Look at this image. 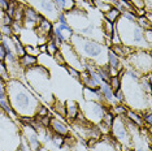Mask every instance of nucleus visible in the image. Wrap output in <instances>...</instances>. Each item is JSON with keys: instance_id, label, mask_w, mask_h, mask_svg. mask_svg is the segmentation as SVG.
<instances>
[{"instance_id": "f257e3e1", "label": "nucleus", "mask_w": 152, "mask_h": 151, "mask_svg": "<svg viewBox=\"0 0 152 151\" xmlns=\"http://www.w3.org/2000/svg\"><path fill=\"white\" fill-rule=\"evenodd\" d=\"M7 99L13 109V112L20 119H34L40 104L39 98H37L29 86H25L20 80H9L5 82Z\"/></svg>"}, {"instance_id": "f03ea898", "label": "nucleus", "mask_w": 152, "mask_h": 151, "mask_svg": "<svg viewBox=\"0 0 152 151\" xmlns=\"http://www.w3.org/2000/svg\"><path fill=\"white\" fill-rule=\"evenodd\" d=\"M69 43L73 46V48L77 51L82 60L91 61L95 67L107 65V55H108L109 48L104 43L90 39V38H85L75 33L70 37Z\"/></svg>"}, {"instance_id": "7ed1b4c3", "label": "nucleus", "mask_w": 152, "mask_h": 151, "mask_svg": "<svg viewBox=\"0 0 152 151\" xmlns=\"http://www.w3.org/2000/svg\"><path fill=\"white\" fill-rule=\"evenodd\" d=\"M116 29L118 33L121 44L129 47L131 50H147L151 51V46H148L144 40V30L137 22L127 21L124 17H120L116 22Z\"/></svg>"}, {"instance_id": "20e7f679", "label": "nucleus", "mask_w": 152, "mask_h": 151, "mask_svg": "<svg viewBox=\"0 0 152 151\" xmlns=\"http://www.w3.org/2000/svg\"><path fill=\"white\" fill-rule=\"evenodd\" d=\"M23 77H26L29 85L34 89L37 95L46 97V92L48 91V81H50V72L47 68L42 65H35L31 69L25 70Z\"/></svg>"}, {"instance_id": "39448f33", "label": "nucleus", "mask_w": 152, "mask_h": 151, "mask_svg": "<svg viewBox=\"0 0 152 151\" xmlns=\"http://www.w3.org/2000/svg\"><path fill=\"white\" fill-rule=\"evenodd\" d=\"M129 64L131 69H134L140 76H146L152 70V57L151 51L147 50H133L126 59H124Z\"/></svg>"}, {"instance_id": "423d86ee", "label": "nucleus", "mask_w": 152, "mask_h": 151, "mask_svg": "<svg viewBox=\"0 0 152 151\" xmlns=\"http://www.w3.org/2000/svg\"><path fill=\"white\" fill-rule=\"evenodd\" d=\"M109 136L116 141L121 147H133L131 143V136L129 132V128L126 125V117L125 115L115 116L110 125Z\"/></svg>"}, {"instance_id": "0eeeda50", "label": "nucleus", "mask_w": 152, "mask_h": 151, "mask_svg": "<svg viewBox=\"0 0 152 151\" xmlns=\"http://www.w3.org/2000/svg\"><path fill=\"white\" fill-rule=\"evenodd\" d=\"M79 108H81V112L85 116L86 121L91 122L94 125H98L102 121L104 113L108 111L105 104H103L100 102H86L85 100L83 104L79 106Z\"/></svg>"}, {"instance_id": "6e6552de", "label": "nucleus", "mask_w": 152, "mask_h": 151, "mask_svg": "<svg viewBox=\"0 0 152 151\" xmlns=\"http://www.w3.org/2000/svg\"><path fill=\"white\" fill-rule=\"evenodd\" d=\"M25 3L26 5L31 7L38 13H40L48 21H51L52 23L56 22L57 16L60 12L57 11L53 0H25Z\"/></svg>"}, {"instance_id": "1a4fd4ad", "label": "nucleus", "mask_w": 152, "mask_h": 151, "mask_svg": "<svg viewBox=\"0 0 152 151\" xmlns=\"http://www.w3.org/2000/svg\"><path fill=\"white\" fill-rule=\"evenodd\" d=\"M60 52L63 55L64 60H65V64L69 65V67L74 68V69H77L79 72L85 70V64H83V60L81 59V56L77 54V51L73 48V46H72L69 42H65L61 44L60 48Z\"/></svg>"}, {"instance_id": "9d476101", "label": "nucleus", "mask_w": 152, "mask_h": 151, "mask_svg": "<svg viewBox=\"0 0 152 151\" xmlns=\"http://www.w3.org/2000/svg\"><path fill=\"white\" fill-rule=\"evenodd\" d=\"M22 136L25 142L27 143V146L30 147L31 151H38V149L42 145V141H40L39 133L33 128L30 124H23L22 125Z\"/></svg>"}, {"instance_id": "9b49d317", "label": "nucleus", "mask_w": 152, "mask_h": 151, "mask_svg": "<svg viewBox=\"0 0 152 151\" xmlns=\"http://www.w3.org/2000/svg\"><path fill=\"white\" fill-rule=\"evenodd\" d=\"M90 150L91 151H121V146L108 134V136H102L100 139L95 141L94 145L90 146Z\"/></svg>"}, {"instance_id": "f8f14e48", "label": "nucleus", "mask_w": 152, "mask_h": 151, "mask_svg": "<svg viewBox=\"0 0 152 151\" xmlns=\"http://www.w3.org/2000/svg\"><path fill=\"white\" fill-rule=\"evenodd\" d=\"M44 17L38 13L35 9H33L31 7L25 5V11H23V20H22V26L23 29H35Z\"/></svg>"}, {"instance_id": "ddd939ff", "label": "nucleus", "mask_w": 152, "mask_h": 151, "mask_svg": "<svg viewBox=\"0 0 152 151\" xmlns=\"http://www.w3.org/2000/svg\"><path fill=\"white\" fill-rule=\"evenodd\" d=\"M48 129L53 133V134H58L65 137L66 134H69V128L68 125L65 124L64 121H61L60 119L57 117H50V124H48Z\"/></svg>"}, {"instance_id": "4468645a", "label": "nucleus", "mask_w": 152, "mask_h": 151, "mask_svg": "<svg viewBox=\"0 0 152 151\" xmlns=\"http://www.w3.org/2000/svg\"><path fill=\"white\" fill-rule=\"evenodd\" d=\"M79 112H81V108H79V104L75 100H68L65 103V117L69 122L75 121Z\"/></svg>"}, {"instance_id": "2eb2a0df", "label": "nucleus", "mask_w": 152, "mask_h": 151, "mask_svg": "<svg viewBox=\"0 0 152 151\" xmlns=\"http://www.w3.org/2000/svg\"><path fill=\"white\" fill-rule=\"evenodd\" d=\"M82 94H83V98H85L86 102H100V103H103V104H105L104 100H103L102 94H100V91H99V89L98 90H92V89L83 87Z\"/></svg>"}, {"instance_id": "dca6fc26", "label": "nucleus", "mask_w": 152, "mask_h": 151, "mask_svg": "<svg viewBox=\"0 0 152 151\" xmlns=\"http://www.w3.org/2000/svg\"><path fill=\"white\" fill-rule=\"evenodd\" d=\"M53 1L57 11L61 13H66L77 7V1L75 0H53Z\"/></svg>"}, {"instance_id": "f3484780", "label": "nucleus", "mask_w": 152, "mask_h": 151, "mask_svg": "<svg viewBox=\"0 0 152 151\" xmlns=\"http://www.w3.org/2000/svg\"><path fill=\"white\" fill-rule=\"evenodd\" d=\"M18 61H20V65H21V68L23 70L31 69V68H34L35 65H38V57L31 56V55H27V54H25L22 57H20Z\"/></svg>"}, {"instance_id": "a211bd4d", "label": "nucleus", "mask_w": 152, "mask_h": 151, "mask_svg": "<svg viewBox=\"0 0 152 151\" xmlns=\"http://www.w3.org/2000/svg\"><path fill=\"white\" fill-rule=\"evenodd\" d=\"M125 116L133 122V124H135L137 126H139V128H144V121H143V119H142V115L139 112L133 111V109H127Z\"/></svg>"}, {"instance_id": "6ab92c4d", "label": "nucleus", "mask_w": 152, "mask_h": 151, "mask_svg": "<svg viewBox=\"0 0 152 151\" xmlns=\"http://www.w3.org/2000/svg\"><path fill=\"white\" fill-rule=\"evenodd\" d=\"M12 42H13V51H15V54L17 55V57H22L23 55H25V46H23V43L21 42V39H20L18 37L13 35L12 37Z\"/></svg>"}, {"instance_id": "aec40b11", "label": "nucleus", "mask_w": 152, "mask_h": 151, "mask_svg": "<svg viewBox=\"0 0 152 151\" xmlns=\"http://www.w3.org/2000/svg\"><path fill=\"white\" fill-rule=\"evenodd\" d=\"M103 17H104L105 21H108L110 23H116L117 20L121 17V12L118 11V9H116L115 7H112V8H110L108 12L103 13Z\"/></svg>"}, {"instance_id": "412c9836", "label": "nucleus", "mask_w": 152, "mask_h": 151, "mask_svg": "<svg viewBox=\"0 0 152 151\" xmlns=\"http://www.w3.org/2000/svg\"><path fill=\"white\" fill-rule=\"evenodd\" d=\"M23 11H25V4H21V3H18L17 7H16L15 15H13V21L22 22V20H23Z\"/></svg>"}, {"instance_id": "4be33fe9", "label": "nucleus", "mask_w": 152, "mask_h": 151, "mask_svg": "<svg viewBox=\"0 0 152 151\" xmlns=\"http://www.w3.org/2000/svg\"><path fill=\"white\" fill-rule=\"evenodd\" d=\"M52 107H53V111L56 112L58 116L65 117V103H63V102L58 100V99H56V100L52 103Z\"/></svg>"}, {"instance_id": "5701e85b", "label": "nucleus", "mask_w": 152, "mask_h": 151, "mask_svg": "<svg viewBox=\"0 0 152 151\" xmlns=\"http://www.w3.org/2000/svg\"><path fill=\"white\" fill-rule=\"evenodd\" d=\"M110 112H112L115 116L126 115V112H127V107H126L125 104H122V103H118V104L112 106V109H110Z\"/></svg>"}, {"instance_id": "b1692460", "label": "nucleus", "mask_w": 152, "mask_h": 151, "mask_svg": "<svg viewBox=\"0 0 152 151\" xmlns=\"http://www.w3.org/2000/svg\"><path fill=\"white\" fill-rule=\"evenodd\" d=\"M109 86L110 89L113 90V92L117 91V90H120L121 89V78L118 77V76H112V77L109 78Z\"/></svg>"}, {"instance_id": "393cba45", "label": "nucleus", "mask_w": 152, "mask_h": 151, "mask_svg": "<svg viewBox=\"0 0 152 151\" xmlns=\"http://www.w3.org/2000/svg\"><path fill=\"white\" fill-rule=\"evenodd\" d=\"M138 25H139L143 30L146 29H152V22H150L144 16H140V17H137V21H135Z\"/></svg>"}, {"instance_id": "a878e982", "label": "nucleus", "mask_w": 152, "mask_h": 151, "mask_svg": "<svg viewBox=\"0 0 152 151\" xmlns=\"http://www.w3.org/2000/svg\"><path fill=\"white\" fill-rule=\"evenodd\" d=\"M0 78H1L4 82H8L9 80H11L9 73H8V69H7L4 61H0Z\"/></svg>"}, {"instance_id": "bb28decb", "label": "nucleus", "mask_w": 152, "mask_h": 151, "mask_svg": "<svg viewBox=\"0 0 152 151\" xmlns=\"http://www.w3.org/2000/svg\"><path fill=\"white\" fill-rule=\"evenodd\" d=\"M92 5H95L96 8L99 9L102 13H105V12H108L110 8H112V5L109 4V3H102V1H94L92 3Z\"/></svg>"}, {"instance_id": "cd10ccee", "label": "nucleus", "mask_w": 152, "mask_h": 151, "mask_svg": "<svg viewBox=\"0 0 152 151\" xmlns=\"http://www.w3.org/2000/svg\"><path fill=\"white\" fill-rule=\"evenodd\" d=\"M51 142H52L56 147H58V149H60V147L64 146V142H65V141H64V137H63V136L52 134V136H51Z\"/></svg>"}, {"instance_id": "c85d7f7f", "label": "nucleus", "mask_w": 152, "mask_h": 151, "mask_svg": "<svg viewBox=\"0 0 152 151\" xmlns=\"http://www.w3.org/2000/svg\"><path fill=\"white\" fill-rule=\"evenodd\" d=\"M11 27H12L13 35L18 37V35H21V34H22V29H23V26H22V22H17V21H13V23L11 25Z\"/></svg>"}, {"instance_id": "c756f323", "label": "nucleus", "mask_w": 152, "mask_h": 151, "mask_svg": "<svg viewBox=\"0 0 152 151\" xmlns=\"http://www.w3.org/2000/svg\"><path fill=\"white\" fill-rule=\"evenodd\" d=\"M25 52L27 55H31V56H35V57H38V55H40L38 47L37 46H31V44H26L25 46Z\"/></svg>"}, {"instance_id": "7c9ffc66", "label": "nucleus", "mask_w": 152, "mask_h": 151, "mask_svg": "<svg viewBox=\"0 0 152 151\" xmlns=\"http://www.w3.org/2000/svg\"><path fill=\"white\" fill-rule=\"evenodd\" d=\"M0 33H1L3 37H13V32H12V27L9 25H0Z\"/></svg>"}, {"instance_id": "2f4dec72", "label": "nucleus", "mask_w": 152, "mask_h": 151, "mask_svg": "<svg viewBox=\"0 0 152 151\" xmlns=\"http://www.w3.org/2000/svg\"><path fill=\"white\" fill-rule=\"evenodd\" d=\"M64 68H65V69H66L68 73L70 74V77H72V78H74V80L79 81V70L74 69V68H72V67H69V65H66V64L64 65Z\"/></svg>"}, {"instance_id": "473e14b6", "label": "nucleus", "mask_w": 152, "mask_h": 151, "mask_svg": "<svg viewBox=\"0 0 152 151\" xmlns=\"http://www.w3.org/2000/svg\"><path fill=\"white\" fill-rule=\"evenodd\" d=\"M46 44H47V52H48V55H51V56H53V55L58 51V47L52 42V40H48Z\"/></svg>"}, {"instance_id": "72a5a7b5", "label": "nucleus", "mask_w": 152, "mask_h": 151, "mask_svg": "<svg viewBox=\"0 0 152 151\" xmlns=\"http://www.w3.org/2000/svg\"><path fill=\"white\" fill-rule=\"evenodd\" d=\"M129 3L131 4L134 9H143L146 8V4H144V0H129Z\"/></svg>"}, {"instance_id": "f704fd0d", "label": "nucleus", "mask_w": 152, "mask_h": 151, "mask_svg": "<svg viewBox=\"0 0 152 151\" xmlns=\"http://www.w3.org/2000/svg\"><path fill=\"white\" fill-rule=\"evenodd\" d=\"M7 99V87H5V82L0 78V100Z\"/></svg>"}, {"instance_id": "c9c22d12", "label": "nucleus", "mask_w": 152, "mask_h": 151, "mask_svg": "<svg viewBox=\"0 0 152 151\" xmlns=\"http://www.w3.org/2000/svg\"><path fill=\"white\" fill-rule=\"evenodd\" d=\"M143 37H144V40L147 42L148 46L152 44V29H146L143 32Z\"/></svg>"}, {"instance_id": "e433bc0d", "label": "nucleus", "mask_w": 152, "mask_h": 151, "mask_svg": "<svg viewBox=\"0 0 152 151\" xmlns=\"http://www.w3.org/2000/svg\"><path fill=\"white\" fill-rule=\"evenodd\" d=\"M53 59H55V61H56L57 64H60V65H65V60H64V57H63V55H61V52H60V50L57 51L56 54L53 55Z\"/></svg>"}, {"instance_id": "4c0bfd02", "label": "nucleus", "mask_w": 152, "mask_h": 151, "mask_svg": "<svg viewBox=\"0 0 152 151\" xmlns=\"http://www.w3.org/2000/svg\"><path fill=\"white\" fill-rule=\"evenodd\" d=\"M8 4H9V0H0V9L3 12H5L7 8H8Z\"/></svg>"}, {"instance_id": "58836bf2", "label": "nucleus", "mask_w": 152, "mask_h": 151, "mask_svg": "<svg viewBox=\"0 0 152 151\" xmlns=\"http://www.w3.org/2000/svg\"><path fill=\"white\" fill-rule=\"evenodd\" d=\"M5 59V48L1 43H0V61H4Z\"/></svg>"}, {"instance_id": "ea45409f", "label": "nucleus", "mask_w": 152, "mask_h": 151, "mask_svg": "<svg viewBox=\"0 0 152 151\" xmlns=\"http://www.w3.org/2000/svg\"><path fill=\"white\" fill-rule=\"evenodd\" d=\"M121 151H135V150H134L133 147H122Z\"/></svg>"}, {"instance_id": "a19ab883", "label": "nucleus", "mask_w": 152, "mask_h": 151, "mask_svg": "<svg viewBox=\"0 0 152 151\" xmlns=\"http://www.w3.org/2000/svg\"><path fill=\"white\" fill-rule=\"evenodd\" d=\"M38 151H48V150L46 149V147H42V146H40L39 149H38Z\"/></svg>"}, {"instance_id": "79ce46f5", "label": "nucleus", "mask_w": 152, "mask_h": 151, "mask_svg": "<svg viewBox=\"0 0 152 151\" xmlns=\"http://www.w3.org/2000/svg\"><path fill=\"white\" fill-rule=\"evenodd\" d=\"M17 3H21V4H25V0H15Z\"/></svg>"}, {"instance_id": "37998d69", "label": "nucleus", "mask_w": 152, "mask_h": 151, "mask_svg": "<svg viewBox=\"0 0 152 151\" xmlns=\"http://www.w3.org/2000/svg\"><path fill=\"white\" fill-rule=\"evenodd\" d=\"M1 39H3V35H1V33H0V42H1Z\"/></svg>"}, {"instance_id": "c03bdc74", "label": "nucleus", "mask_w": 152, "mask_h": 151, "mask_svg": "<svg viewBox=\"0 0 152 151\" xmlns=\"http://www.w3.org/2000/svg\"><path fill=\"white\" fill-rule=\"evenodd\" d=\"M17 151H21V150H17Z\"/></svg>"}, {"instance_id": "a18cd8bd", "label": "nucleus", "mask_w": 152, "mask_h": 151, "mask_svg": "<svg viewBox=\"0 0 152 151\" xmlns=\"http://www.w3.org/2000/svg\"><path fill=\"white\" fill-rule=\"evenodd\" d=\"M126 1H129V0H126Z\"/></svg>"}]
</instances>
